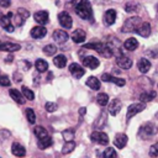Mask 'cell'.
Segmentation results:
<instances>
[{
	"instance_id": "cell-39",
	"label": "cell",
	"mask_w": 158,
	"mask_h": 158,
	"mask_svg": "<svg viewBox=\"0 0 158 158\" xmlns=\"http://www.w3.org/2000/svg\"><path fill=\"white\" fill-rule=\"evenodd\" d=\"M63 137L67 139V142L68 141H72L73 137H74V131L73 130H65V131H63Z\"/></svg>"
},
{
	"instance_id": "cell-11",
	"label": "cell",
	"mask_w": 158,
	"mask_h": 158,
	"mask_svg": "<svg viewBox=\"0 0 158 158\" xmlns=\"http://www.w3.org/2000/svg\"><path fill=\"white\" fill-rule=\"evenodd\" d=\"M127 141H128V137L125 135V133H117L114 138V144L118 148V149H122L126 144H127Z\"/></svg>"
},
{
	"instance_id": "cell-24",
	"label": "cell",
	"mask_w": 158,
	"mask_h": 158,
	"mask_svg": "<svg viewBox=\"0 0 158 158\" xmlns=\"http://www.w3.org/2000/svg\"><path fill=\"white\" fill-rule=\"evenodd\" d=\"M86 85H88L89 88L94 89V90H99L100 86H101L100 80H99L98 78H95V77H89V78L86 79Z\"/></svg>"
},
{
	"instance_id": "cell-21",
	"label": "cell",
	"mask_w": 158,
	"mask_h": 158,
	"mask_svg": "<svg viewBox=\"0 0 158 158\" xmlns=\"http://www.w3.org/2000/svg\"><path fill=\"white\" fill-rule=\"evenodd\" d=\"M85 37H86L85 32H84L83 30H80V28L75 30V31L72 33V40H73L75 43H81V42H84Z\"/></svg>"
},
{
	"instance_id": "cell-10",
	"label": "cell",
	"mask_w": 158,
	"mask_h": 158,
	"mask_svg": "<svg viewBox=\"0 0 158 158\" xmlns=\"http://www.w3.org/2000/svg\"><path fill=\"white\" fill-rule=\"evenodd\" d=\"M116 64L122 68V69H130L132 67V60L128 58V57H125V56H117L116 58Z\"/></svg>"
},
{
	"instance_id": "cell-32",
	"label": "cell",
	"mask_w": 158,
	"mask_h": 158,
	"mask_svg": "<svg viewBox=\"0 0 158 158\" xmlns=\"http://www.w3.org/2000/svg\"><path fill=\"white\" fill-rule=\"evenodd\" d=\"M96 101H98V104H99L100 106H105V105L109 102V96H107V94H105V93H100V94H98V96H96Z\"/></svg>"
},
{
	"instance_id": "cell-31",
	"label": "cell",
	"mask_w": 158,
	"mask_h": 158,
	"mask_svg": "<svg viewBox=\"0 0 158 158\" xmlns=\"http://www.w3.org/2000/svg\"><path fill=\"white\" fill-rule=\"evenodd\" d=\"M33 132H35V136H36L38 139H42V138L48 137V132H47L43 127H41V126H36Z\"/></svg>"
},
{
	"instance_id": "cell-5",
	"label": "cell",
	"mask_w": 158,
	"mask_h": 158,
	"mask_svg": "<svg viewBox=\"0 0 158 158\" xmlns=\"http://www.w3.org/2000/svg\"><path fill=\"white\" fill-rule=\"evenodd\" d=\"M11 16H12V12H9V14H6V15H4V14H0V23H1V26L7 31V32H12L14 31V25L11 23Z\"/></svg>"
},
{
	"instance_id": "cell-38",
	"label": "cell",
	"mask_w": 158,
	"mask_h": 158,
	"mask_svg": "<svg viewBox=\"0 0 158 158\" xmlns=\"http://www.w3.org/2000/svg\"><path fill=\"white\" fill-rule=\"evenodd\" d=\"M149 156L151 157H158V142L153 143L149 148Z\"/></svg>"
},
{
	"instance_id": "cell-19",
	"label": "cell",
	"mask_w": 158,
	"mask_h": 158,
	"mask_svg": "<svg viewBox=\"0 0 158 158\" xmlns=\"http://www.w3.org/2000/svg\"><path fill=\"white\" fill-rule=\"evenodd\" d=\"M104 21L107 26H111L116 21V11L114 9H109L104 15Z\"/></svg>"
},
{
	"instance_id": "cell-12",
	"label": "cell",
	"mask_w": 158,
	"mask_h": 158,
	"mask_svg": "<svg viewBox=\"0 0 158 158\" xmlns=\"http://www.w3.org/2000/svg\"><path fill=\"white\" fill-rule=\"evenodd\" d=\"M135 32L138 33V35L142 36V37H148V36L151 35V25H149L148 22H142V23L137 27V30H136Z\"/></svg>"
},
{
	"instance_id": "cell-41",
	"label": "cell",
	"mask_w": 158,
	"mask_h": 158,
	"mask_svg": "<svg viewBox=\"0 0 158 158\" xmlns=\"http://www.w3.org/2000/svg\"><path fill=\"white\" fill-rule=\"evenodd\" d=\"M46 110H47L48 112H53L54 110H57V105H56L54 102H51V101H49V102L46 104Z\"/></svg>"
},
{
	"instance_id": "cell-22",
	"label": "cell",
	"mask_w": 158,
	"mask_h": 158,
	"mask_svg": "<svg viewBox=\"0 0 158 158\" xmlns=\"http://www.w3.org/2000/svg\"><path fill=\"white\" fill-rule=\"evenodd\" d=\"M137 67H138V70L141 73H147L151 69V62L146 58H141L137 63Z\"/></svg>"
},
{
	"instance_id": "cell-15",
	"label": "cell",
	"mask_w": 158,
	"mask_h": 158,
	"mask_svg": "<svg viewBox=\"0 0 158 158\" xmlns=\"http://www.w3.org/2000/svg\"><path fill=\"white\" fill-rule=\"evenodd\" d=\"M11 152H12L14 156L20 157V158L26 156V149H25V147H23L21 143H12V146H11Z\"/></svg>"
},
{
	"instance_id": "cell-42",
	"label": "cell",
	"mask_w": 158,
	"mask_h": 158,
	"mask_svg": "<svg viewBox=\"0 0 158 158\" xmlns=\"http://www.w3.org/2000/svg\"><path fill=\"white\" fill-rule=\"evenodd\" d=\"M17 14H21L20 16H21V17H22L23 20H25V19H27V17L30 16V12H28L27 10H25V9H22V7L17 10Z\"/></svg>"
},
{
	"instance_id": "cell-9",
	"label": "cell",
	"mask_w": 158,
	"mask_h": 158,
	"mask_svg": "<svg viewBox=\"0 0 158 158\" xmlns=\"http://www.w3.org/2000/svg\"><path fill=\"white\" fill-rule=\"evenodd\" d=\"M101 80H102V81H111V83H114V84H116V85H118V86H123V85L126 84V80H125V79L112 77V75H110V74H107V73H105V74L101 75Z\"/></svg>"
},
{
	"instance_id": "cell-20",
	"label": "cell",
	"mask_w": 158,
	"mask_h": 158,
	"mask_svg": "<svg viewBox=\"0 0 158 158\" xmlns=\"http://www.w3.org/2000/svg\"><path fill=\"white\" fill-rule=\"evenodd\" d=\"M121 106H122V104H121L120 99H114V100L110 102V105H109V111H110V114L114 115V116L117 115L118 111L121 110Z\"/></svg>"
},
{
	"instance_id": "cell-45",
	"label": "cell",
	"mask_w": 158,
	"mask_h": 158,
	"mask_svg": "<svg viewBox=\"0 0 158 158\" xmlns=\"http://www.w3.org/2000/svg\"><path fill=\"white\" fill-rule=\"evenodd\" d=\"M79 112H80V116H83V115H85V112H86V110H85V107H81V109L79 110Z\"/></svg>"
},
{
	"instance_id": "cell-2",
	"label": "cell",
	"mask_w": 158,
	"mask_h": 158,
	"mask_svg": "<svg viewBox=\"0 0 158 158\" xmlns=\"http://www.w3.org/2000/svg\"><path fill=\"white\" fill-rule=\"evenodd\" d=\"M156 133H157V126L154 123H151V122L144 123L138 130V137L142 139H148V138L153 137Z\"/></svg>"
},
{
	"instance_id": "cell-30",
	"label": "cell",
	"mask_w": 158,
	"mask_h": 158,
	"mask_svg": "<svg viewBox=\"0 0 158 158\" xmlns=\"http://www.w3.org/2000/svg\"><path fill=\"white\" fill-rule=\"evenodd\" d=\"M156 98V91H147V93H142L141 96H139V100L142 101V104L144 102H148L151 101L152 99Z\"/></svg>"
},
{
	"instance_id": "cell-8",
	"label": "cell",
	"mask_w": 158,
	"mask_h": 158,
	"mask_svg": "<svg viewBox=\"0 0 158 158\" xmlns=\"http://www.w3.org/2000/svg\"><path fill=\"white\" fill-rule=\"evenodd\" d=\"M69 72H70L72 75H73L74 78H77V79L81 78V77L85 74L84 68H83L80 64H78V63H72V64L69 65Z\"/></svg>"
},
{
	"instance_id": "cell-6",
	"label": "cell",
	"mask_w": 158,
	"mask_h": 158,
	"mask_svg": "<svg viewBox=\"0 0 158 158\" xmlns=\"http://www.w3.org/2000/svg\"><path fill=\"white\" fill-rule=\"evenodd\" d=\"M144 109H146V105H144V104H142V102L130 105V106H128V109H127V115H126V118H127V120H130L132 116H135L136 114H138V112L143 111Z\"/></svg>"
},
{
	"instance_id": "cell-23",
	"label": "cell",
	"mask_w": 158,
	"mask_h": 158,
	"mask_svg": "<svg viewBox=\"0 0 158 158\" xmlns=\"http://www.w3.org/2000/svg\"><path fill=\"white\" fill-rule=\"evenodd\" d=\"M123 47H125L127 51H135V49H137V47H138V41H137L136 38H133V37H130V38H127V40L125 41Z\"/></svg>"
},
{
	"instance_id": "cell-16",
	"label": "cell",
	"mask_w": 158,
	"mask_h": 158,
	"mask_svg": "<svg viewBox=\"0 0 158 158\" xmlns=\"http://www.w3.org/2000/svg\"><path fill=\"white\" fill-rule=\"evenodd\" d=\"M20 48L21 47L17 43H12V42H2V43H0V51H4V52H15V51H19Z\"/></svg>"
},
{
	"instance_id": "cell-17",
	"label": "cell",
	"mask_w": 158,
	"mask_h": 158,
	"mask_svg": "<svg viewBox=\"0 0 158 158\" xmlns=\"http://www.w3.org/2000/svg\"><path fill=\"white\" fill-rule=\"evenodd\" d=\"M47 35V28L44 26H36L31 30V36L33 38H42Z\"/></svg>"
},
{
	"instance_id": "cell-14",
	"label": "cell",
	"mask_w": 158,
	"mask_h": 158,
	"mask_svg": "<svg viewBox=\"0 0 158 158\" xmlns=\"http://www.w3.org/2000/svg\"><path fill=\"white\" fill-rule=\"evenodd\" d=\"M68 33L63 30H56L53 32V40L57 42V43H64L67 40H68Z\"/></svg>"
},
{
	"instance_id": "cell-35",
	"label": "cell",
	"mask_w": 158,
	"mask_h": 158,
	"mask_svg": "<svg viewBox=\"0 0 158 158\" xmlns=\"http://www.w3.org/2000/svg\"><path fill=\"white\" fill-rule=\"evenodd\" d=\"M25 114H26V117H27V121L30 122V123H35V121H36V115H35V111L32 110V109H26V111H25Z\"/></svg>"
},
{
	"instance_id": "cell-26",
	"label": "cell",
	"mask_w": 158,
	"mask_h": 158,
	"mask_svg": "<svg viewBox=\"0 0 158 158\" xmlns=\"http://www.w3.org/2000/svg\"><path fill=\"white\" fill-rule=\"evenodd\" d=\"M9 94H10V96L15 100V102H17V104H23V95H22L19 90H16V89H10Z\"/></svg>"
},
{
	"instance_id": "cell-43",
	"label": "cell",
	"mask_w": 158,
	"mask_h": 158,
	"mask_svg": "<svg viewBox=\"0 0 158 158\" xmlns=\"http://www.w3.org/2000/svg\"><path fill=\"white\" fill-rule=\"evenodd\" d=\"M125 9H126V11H127V12H133V11H136L137 6H136L135 4H132V2H128V4L125 6Z\"/></svg>"
},
{
	"instance_id": "cell-36",
	"label": "cell",
	"mask_w": 158,
	"mask_h": 158,
	"mask_svg": "<svg viewBox=\"0 0 158 158\" xmlns=\"http://www.w3.org/2000/svg\"><path fill=\"white\" fill-rule=\"evenodd\" d=\"M104 158H117V153L112 147H109L104 152Z\"/></svg>"
},
{
	"instance_id": "cell-18",
	"label": "cell",
	"mask_w": 158,
	"mask_h": 158,
	"mask_svg": "<svg viewBox=\"0 0 158 158\" xmlns=\"http://www.w3.org/2000/svg\"><path fill=\"white\" fill-rule=\"evenodd\" d=\"M33 17H35V21H36L37 23L43 25V23H46V22L48 21V11H44V10L37 11V12L33 15Z\"/></svg>"
},
{
	"instance_id": "cell-13",
	"label": "cell",
	"mask_w": 158,
	"mask_h": 158,
	"mask_svg": "<svg viewBox=\"0 0 158 158\" xmlns=\"http://www.w3.org/2000/svg\"><path fill=\"white\" fill-rule=\"evenodd\" d=\"M83 63H84V65L85 67H88V68H90V69H96L98 67H99V59L98 58H95V57H93V56H88V57H84L83 58Z\"/></svg>"
},
{
	"instance_id": "cell-44",
	"label": "cell",
	"mask_w": 158,
	"mask_h": 158,
	"mask_svg": "<svg viewBox=\"0 0 158 158\" xmlns=\"http://www.w3.org/2000/svg\"><path fill=\"white\" fill-rule=\"evenodd\" d=\"M11 5V0H0V6L1 7H9Z\"/></svg>"
},
{
	"instance_id": "cell-28",
	"label": "cell",
	"mask_w": 158,
	"mask_h": 158,
	"mask_svg": "<svg viewBox=\"0 0 158 158\" xmlns=\"http://www.w3.org/2000/svg\"><path fill=\"white\" fill-rule=\"evenodd\" d=\"M37 146H38V148H40V149H46V148H48V147H51V146H52V138L48 136V137H46V138L38 139Z\"/></svg>"
},
{
	"instance_id": "cell-7",
	"label": "cell",
	"mask_w": 158,
	"mask_h": 158,
	"mask_svg": "<svg viewBox=\"0 0 158 158\" xmlns=\"http://www.w3.org/2000/svg\"><path fill=\"white\" fill-rule=\"evenodd\" d=\"M58 21L59 23L64 27V28H70L72 27V23H73V20L70 17V15L65 11H62L59 15H58Z\"/></svg>"
},
{
	"instance_id": "cell-34",
	"label": "cell",
	"mask_w": 158,
	"mask_h": 158,
	"mask_svg": "<svg viewBox=\"0 0 158 158\" xmlns=\"http://www.w3.org/2000/svg\"><path fill=\"white\" fill-rule=\"evenodd\" d=\"M21 91H22L23 98H26L27 100H33V99H35V94H33V91H32L31 89H28L27 86H22Z\"/></svg>"
},
{
	"instance_id": "cell-33",
	"label": "cell",
	"mask_w": 158,
	"mask_h": 158,
	"mask_svg": "<svg viewBox=\"0 0 158 158\" xmlns=\"http://www.w3.org/2000/svg\"><path fill=\"white\" fill-rule=\"evenodd\" d=\"M74 148H75V143H74V141H68V142L64 143V146H63V148H62V153H64V154L70 153Z\"/></svg>"
},
{
	"instance_id": "cell-37",
	"label": "cell",
	"mask_w": 158,
	"mask_h": 158,
	"mask_svg": "<svg viewBox=\"0 0 158 158\" xmlns=\"http://www.w3.org/2000/svg\"><path fill=\"white\" fill-rule=\"evenodd\" d=\"M43 52H44L47 56H53V54H56V52H57V47H56L54 44H47V46L43 48Z\"/></svg>"
},
{
	"instance_id": "cell-4",
	"label": "cell",
	"mask_w": 158,
	"mask_h": 158,
	"mask_svg": "<svg viewBox=\"0 0 158 158\" xmlns=\"http://www.w3.org/2000/svg\"><path fill=\"white\" fill-rule=\"evenodd\" d=\"M90 139L98 144H107L109 143V137L106 133L101 132V131H94L91 135H90Z\"/></svg>"
},
{
	"instance_id": "cell-3",
	"label": "cell",
	"mask_w": 158,
	"mask_h": 158,
	"mask_svg": "<svg viewBox=\"0 0 158 158\" xmlns=\"http://www.w3.org/2000/svg\"><path fill=\"white\" fill-rule=\"evenodd\" d=\"M141 23H142V21L138 16H132V17L126 20V22L122 27V31L123 32H135Z\"/></svg>"
},
{
	"instance_id": "cell-29",
	"label": "cell",
	"mask_w": 158,
	"mask_h": 158,
	"mask_svg": "<svg viewBox=\"0 0 158 158\" xmlns=\"http://www.w3.org/2000/svg\"><path fill=\"white\" fill-rule=\"evenodd\" d=\"M35 67L40 73H43V72H46L48 69V63L44 59H37L36 63H35Z\"/></svg>"
},
{
	"instance_id": "cell-40",
	"label": "cell",
	"mask_w": 158,
	"mask_h": 158,
	"mask_svg": "<svg viewBox=\"0 0 158 158\" xmlns=\"http://www.w3.org/2000/svg\"><path fill=\"white\" fill-rule=\"evenodd\" d=\"M0 85H2V86L10 85V79L7 75H0Z\"/></svg>"
},
{
	"instance_id": "cell-25",
	"label": "cell",
	"mask_w": 158,
	"mask_h": 158,
	"mask_svg": "<svg viewBox=\"0 0 158 158\" xmlns=\"http://www.w3.org/2000/svg\"><path fill=\"white\" fill-rule=\"evenodd\" d=\"M84 47H85V48H90V49H95V51H98L99 53H101L102 49L105 48V44L101 43V42H89V43H85Z\"/></svg>"
},
{
	"instance_id": "cell-1",
	"label": "cell",
	"mask_w": 158,
	"mask_h": 158,
	"mask_svg": "<svg viewBox=\"0 0 158 158\" xmlns=\"http://www.w3.org/2000/svg\"><path fill=\"white\" fill-rule=\"evenodd\" d=\"M75 12L80 19L93 20V9L90 2H88L86 0H81L75 5Z\"/></svg>"
},
{
	"instance_id": "cell-27",
	"label": "cell",
	"mask_w": 158,
	"mask_h": 158,
	"mask_svg": "<svg viewBox=\"0 0 158 158\" xmlns=\"http://www.w3.org/2000/svg\"><path fill=\"white\" fill-rule=\"evenodd\" d=\"M53 63L56 64V67L58 68H63L65 64H67V57L63 56V54H58L53 58Z\"/></svg>"
}]
</instances>
